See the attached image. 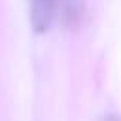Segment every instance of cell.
<instances>
[{"instance_id":"cell-1","label":"cell","mask_w":121,"mask_h":121,"mask_svg":"<svg viewBox=\"0 0 121 121\" xmlns=\"http://www.w3.org/2000/svg\"><path fill=\"white\" fill-rule=\"evenodd\" d=\"M28 15H30V25L34 32L43 34L51 28L55 17H57V8L59 0H28Z\"/></svg>"},{"instance_id":"cell-2","label":"cell","mask_w":121,"mask_h":121,"mask_svg":"<svg viewBox=\"0 0 121 121\" xmlns=\"http://www.w3.org/2000/svg\"><path fill=\"white\" fill-rule=\"evenodd\" d=\"M59 15L64 21V25L76 26L81 21V15H83V0H59L57 17Z\"/></svg>"},{"instance_id":"cell-3","label":"cell","mask_w":121,"mask_h":121,"mask_svg":"<svg viewBox=\"0 0 121 121\" xmlns=\"http://www.w3.org/2000/svg\"><path fill=\"white\" fill-rule=\"evenodd\" d=\"M100 121H121V115H117V113H104L102 117H100Z\"/></svg>"}]
</instances>
